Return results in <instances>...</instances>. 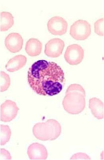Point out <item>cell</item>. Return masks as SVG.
<instances>
[{
  "instance_id": "14",
  "label": "cell",
  "mask_w": 104,
  "mask_h": 160,
  "mask_svg": "<svg viewBox=\"0 0 104 160\" xmlns=\"http://www.w3.org/2000/svg\"><path fill=\"white\" fill-rule=\"evenodd\" d=\"M14 23V16L11 12H2L0 14V30L6 31L10 29Z\"/></svg>"
},
{
  "instance_id": "5",
  "label": "cell",
  "mask_w": 104,
  "mask_h": 160,
  "mask_svg": "<svg viewBox=\"0 0 104 160\" xmlns=\"http://www.w3.org/2000/svg\"><path fill=\"white\" fill-rule=\"evenodd\" d=\"M84 57V51L82 47L74 44L67 47L64 54L66 61L70 65H77L82 62Z\"/></svg>"
},
{
  "instance_id": "11",
  "label": "cell",
  "mask_w": 104,
  "mask_h": 160,
  "mask_svg": "<svg viewBox=\"0 0 104 160\" xmlns=\"http://www.w3.org/2000/svg\"><path fill=\"white\" fill-rule=\"evenodd\" d=\"M26 62L27 58L25 56L17 55L9 60L6 65V69L10 72H14L24 67Z\"/></svg>"
},
{
  "instance_id": "19",
  "label": "cell",
  "mask_w": 104,
  "mask_h": 160,
  "mask_svg": "<svg viewBox=\"0 0 104 160\" xmlns=\"http://www.w3.org/2000/svg\"><path fill=\"white\" fill-rule=\"evenodd\" d=\"M1 157L0 160H11L12 157L10 152L7 150L4 149H1Z\"/></svg>"
},
{
  "instance_id": "16",
  "label": "cell",
  "mask_w": 104,
  "mask_h": 160,
  "mask_svg": "<svg viewBox=\"0 0 104 160\" xmlns=\"http://www.w3.org/2000/svg\"><path fill=\"white\" fill-rule=\"evenodd\" d=\"M0 78V91L1 92H3L7 91L10 87L11 85V79L9 75L4 72H1Z\"/></svg>"
},
{
  "instance_id": "8",
  "label": "cell",
  "mask_w": 104,
  "mask_h": 160,
  "mask_svg": "<svg viewBox=\"0 0 104 160\" xmlns=\"http://www.w3.org/2000/svg\"><path fill=\"white\" fill-rule=\"evenodd\" d=\"M65 43L62 39L54 38L50 40L45 46V53L50 58H57L62 54Z\"/></svg>"
},
{
  "instance_id": "10",
  "label": "cell",
  "mask_w": 104,
  "mask_h": 160,
  "mask_svg": "<svg viewBox=\"0 0 104 160\" xmlns=\"http://www.w3.org/2000/svg\"><path fill=\"white\" fill-rule=\"evenodd\" d=\"M27 152L31 160H46L48 157V152L45 147L38 142L30 145Z\"/></svg>"
},
{
  "instance_id": "13",
  "label": "cell",
  "mask_w": 104,
  "mask_h": 160,
  "mask_svg": "<svg viewBox=\"0 0 104 160\" xmlns=\"http://www.w3.org/2000/svg\"><path fill=\"white\" fill-rule=\"evenodd\" d=\"M89 107L95 117L99 120L104 118V103L97 98H92L89 100Z\"/></svg>"
},
{
  "instance_id": "7",
  "label": "cell",
  "mask_w": 104,
  "mask_h": 160,
  "mask_svg": "<svg viewBox=\"0 0 104 160\" xmlns=\"http://www.w3.org/2000/svg\"><path fill=\"white\" fill-rule=\"evenodd\" d=\"M67 22L60 16L53 17L47 22V29L53 35H64L67 32Z\"/></svg>"
},
{
  "instance_id": "2",
  "label": "cell",
  "mask_w": 104,
  "mask_h": 160,
  "mask_svg": "<svg viewBox=\"0 0 104 160\" xmlns=\"http://www.w3.org/2000/svg\"><path fill=\"white\" fill-rule=\"evenodd\" d=\"M85 91L82 86L71 84L67 88L62 102L64 109L69 114H80L85 108Z\"/></svg>"
},
{
  "instance_id": "4",
  "label": "cell",
  "mask_w": 104,
  "mask_h": 160,
  "mask_svg": "<svg viewBox=\"0 0 104 160\" xmlns=\"http://www.w3.org/2000/svg\"><path fill=\"white\" fill-rule=\"evenodd\" d=\"M91 32V25L86 20H78L75 22L70 29V34L76 40L87 39Z\"/></svg>"
},
{
  "instance_id": "3",
  "label": "cell",
  "mask_w": 104,
  "mask_h": 160,
  "mask_svg": "<svg viewBox=\"0 0 104 160\" xmlns=\"http://www.w3.org/2000/svg\"><path fill=\"white\" fill-rule=\"evenodd\" d=\"M32 132L35 137L40 141H54L61 132L59 122L54 119H49L45 122H38L34 126Z\"/></svg>"
},
{
  "instance_id": "6",
  "label": "cell",
  "mask_w": 104,
  "mask_h": 160,
  "mask_svg": "<svg viewBox=\"0 0 104 160\" xmlns=\"http://www.w3.org/2000/svg\"><path fill=\"white\" fill-rule=\"evenodd\" d=\"M19 110L16 102L12 100H6L1 106V121L3 122L12 121L16 117Z\"/></svg>"
},
{
  "instance_id": "12",
  "label": "cell",
  "mask_w": 104,
  "mask_h": 160,
  "mask_svg": "<svg viewBox=\"0 0 104 160\" xmlns=\"http://www.w3.org/2000/svg\"><path fill=\"white\" fill-rule=\"evenodd\" d=\"M42 48V42L39 39L31 38L26 42L25 49L30 56L35 57L40 54Z\"/></svg>"
},
{
  "instance_id": "18",
  "label": "cell",
  "mask_w": 104,
  "mask_h": 160,
  "mask_svg": "<svg viewBox=\"0 0 104 160\" xmlns=\"http://www.w3.org/2000/svg\"><path fill=\"white\" fill-rule=\"evenodd\" d=\"M70 159L71 160H91V159L87 154L82 153V152H78L77 154L73 155Z\"/></svg>"
},
{
  "instance_id": "15",
  "label": "cell",
  "mask_w": 104,
  "mask_h": 160,
  "mask_svg": "<svg viewBox=\"0 0 104 160\" xmlns=\"http://www.w3.org/2000/svg\"><path fill=\"white\" fill-rule=\"evenodd\" d=\"M0 131V144L1 146H3L10 141L11 136V130L7 125H1Z\"/></svg>"
},
{
  "instance_id": "17",
  "label": "cell",
  "mask_w": 104,
  "mask_h": 160,
  "mask_svg": "<svg viewBox=\"0 0 104 160\" xmlns=\"http://www.w3.org/2000/svg\"><path fill=\"white\" fill-rule=\"evenodd\" d=\"M94 30L96 34L101 36H104V18L98 19L94 23Z\"/></svg>"
},
{
  "instance_id": "9",
  "label": "cell",
  "mask_w": 104,
  "mask_h": 160,
  "mask_svg": "<svg viewBox=\"0 0 104 160\" xmlns=\"http://www.w3.org/2000/svg\"><path fill=\"white\" fill-rule=\"evenodd\" d=\"M24 40L18 32H11L6 38L5 46L9 51L13 53L19 52L21 50Z\"/></svg>"
},
{
  "instance_id": "1",
  "label": "cell",
  "mask_w": 104,
  "mask_h": 160,
  "mask_svg": "<svg viewBox=\"0 0 104 160\" xmlns=\"http://www.w3.org/2000/svg\"><path fill=\"white\" fill-rule=\"evenodd\" d=\"M27 81L31 89L42 96H54L62 91L65 84L64 72L53 62L39 60L28 71Z\"/></svg>"
}]
</instances>
